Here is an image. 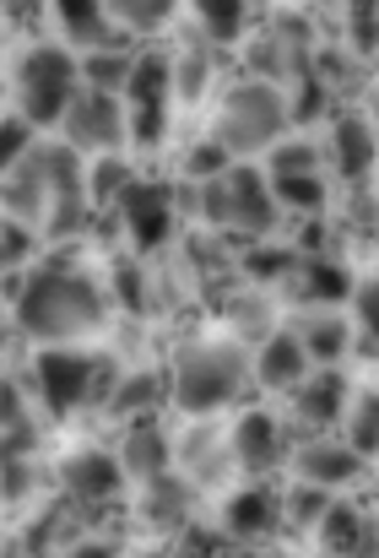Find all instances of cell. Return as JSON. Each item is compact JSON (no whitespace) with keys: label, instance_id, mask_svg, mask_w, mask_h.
<instances>
[{"label":"cell","instance_id":"cell-1","mask_svg":"<svg viewBox=\"0 0 379 558\" xmlns=\"http://www.w3.org/2000/svg\"><path fill=\"white\" fill-rule=\"evenodd\" d=\"M11 315L22 326V337L44 342V348H65L87 331L103 326L109 304L93 271H82L76 260H44L11 277Z\"/></svg>","mask_w":379,"mask_h":558},{"label":"cell","instance_id":"cell-2","mask_svg":"<svg viewBox=\"0 0 379 558\" xmlns=\"http://www.w3.org/2000/svg\"><path fill=\"white\" fill-rule=\"evenodd\" d=\"M180 211H190L211 233H233V239H249V244L271 239V228L282 217L266 180H260V169H249V163H228L222 174L185 185L180 190Z\"/></svg>","mask_w":379,"mask_h":558},{"label":"cell","instance_id":"cell-3","mask_svg":"<svg viewBox=\"0 0 379 558\" xmlns=\"http://www.w3.org/2000/svg\"><path fill=\"white\" fill-rule=\"evenodd\" d=\"M288 131V93L255 76H239L222 98H217V120H211V142L244 163V158H266Z\"/></svg>","mask_w":379,"mask_h":558},{"label":"cell","instance_id":"cell-4","mask_svg":"<svg viewBox=\"0 0 379 558\" xmlns=\"http://www.w3.org/2000/svg\"><path fill=\"white\" fill-rule=\"evenodd\" d=\"M249 385V353L233 342H190L169 374V401L190 417H211L233 407Z\"/></svg>","mask_w":379,"mask_h":558},{"label":"cell","instance_id":"cell-5","mask_svg":"<svg viewBox=\"0 0 379 558\" xmlns=\"http://www.w3.org/2000/svg\"><path fill=\"white\" fill-rule=\"evenodd\" d=\"M76 54L60 44H33L22 49L16 71H11V93H16V120L33 131H54L71 93H76Z\"/></svg>","mask_w":379,"mask_h":558},{"label":"cell","instance_id":"cell-6","mask_svg":"<svg viewBox=\"0 0 379 558\" xmlns=\"http://www.w3.org/2000/svg\"><path fill=\"white\" fill-rule=\"evenodd\" d=\"M54 131H60V142L76 158H120V147H125V104L114 93L76 87Z\"/></svg>","mask_w":379,"mask_h":558},{"label":"cell","instance_id":"cell-7","mask_svg":"<svg viewBox=\"0 0 379 558\" xmlns=\"http://www.w3.org/2000/svg\"><path fill=\"white\" fill-rule=\"evenodd\" d=\"M33 379H38V396H44L49 412H76L98 396L103 359L82 353V348H44L38 364H33Z\"/></svg>","mask_w":379,"mask_h":558},{"label":"cell","instance_id":"cell-8","mask_svg":"<svg viewBox=\"0 0 379 558\" xmlns=\"http://www.w3.org/2000/svg\"><path fill=\"white\" fill-rule=\"evenodd\" d=\"M288 466H293L298 488H315V494H331V499L369 472V461L353 445H342V434H309V439H298L288 450Z\"/></svg>","mask_w":379,"mask_h":558},{"label":"cell","instance_id":"cell-9","mask_svg":"<svg viewBox=\"0 0 379 558\" xmlns=\"http://www.w3.org/2000/svg\"><path fill=\"white\" fill-rule=\"evenodd\" d=\"M120 222L131 228V244L136 250H163L174 222H180V190L174 185H158V180H131L114 201Z\"/></svg>","mask_w":379,"mask_h":558},{"label":"cell","instance_id":"cell-10","mask_svg":"<svg viewBox=\"0 0 379 558\" xmlns=\"http://www.w3.org/2000/svg\"><path fill=\"white\" fill-rule=\"evenodd\" d=\"M288 450H293V439H288L282 417H271V412H260V407L239 412V423H233V434H228V461H233L244 477L260 483L266 472L288 466Z\"/></svg>","mask_w":379,"mask_h":558},{"label":"cell","instance_id":"cell-11","mask_svg":"<svg viewBox=\"0 0 379 558\" xmlns=\"http://www.w3.org/2000/svg\"><path fill=\"white\" fill-rule=\"evenodd\" d=\"M320 163H326L347 190L369 185V169H375V125H369L364 109H342V114H331V131H326V147H320Z\"/></svg>","mask_w":379,"mask_h":558},{"label":"cell","instance_id":"cell-12","mask_svg":"<svg viewBox=\"0 0 379 558\" xmlns=\"http://www.w3.org/2000/svg\"><path fill=\"white\" fill-rule=\"evenodd\" d=\"M49 16H54V33H60V49H71L76 60L82 54H98V49H120L125 33L114 27L109 5L103 0H49Z\"/></svg>","mask_w":379,"mask_h":558},{"label":"cell","instance_id":"cell-13","mask_svg":"<svg viewBox=\"0 0 379 558\" xmlns=\"http://www.w3.org/2000/svg\"><path fill=\"white\" fill-rule=\"evenodd\" d=\"M277 526H282V494L266 488V483H249L222 505V532H228L233 548H249V543L271 537Z\"/></svg>","mask_w":379,"mask_h":558},{"label":"cell","instance_id":"cell-14","mask_svg":"<svg viewBox=\"0 0 379 558\" xmlns=\"http://www.w3.org/2000/svg\"><path fill=\"white\" fill-rule=\"evenodd\" d=\"M120 483H125V472H120V461H114L109 450H76V456L60 466V488H65V499H71L76 510L109 505V499L120 494Z\"/></svg>","mask_w":379,"mask_h":558},{"label":"cell","instance_id":"cell-15","mask_svg":"<svg viewBox=\"0 0 379 558\" xmlns=\"http://www.w3.org/2000/svg\"><path fill=\"white\" fill-rule=\"evenodd\" d=\"M288 396H293V417H298V423H309V428H337L353 390H347V379L337 369H309Z\"/></svg>","mask_w":379,"mask_h":558},{"label":"cell","instance_id":"cell-16","mask_svg":"<svg viewBox=\"0 0 379 558\" xmlns=\"http://www.w3.org/2000/svg\"><path fill=\"white\" fill-rule=\"evenodd\" d=\"M309 369H315V364L304 359V348H298L293 331H271V337H260V348H255V359H249L255 385H260V390H282V396H288Z\"/></svg>","mask_w":379,"mask_h":558},{"label":"cell","instance_id":"cell-17","mask_svg":"<svg viewBox=\"0 0 379 558\" xmlns=\"http://www.w3.org/2000/svg\"><path fill=\"white\" fill-rule=\"evenodd\" d=\"M293 337H298V348H304V359L315 364V369H337L342 359H347V348H353V320L347 315H331V310H315V315H304L298 326H288Z\"/></svg>","mask_w":379,"mask_h":558},{"label":"cell","instance_id":"cell-18","mask_svg":"<svg viewBox=\"0 0 379 558\" xmlns=\"http://www.w3.org/2000/svg\"><path fill=\"white\" fill-rule=\"evenodd\" d=\"M120 472L125 477H142V483H152V477H163L169 472V461H174V445H169V434L152 423V417H136L131 423V434L120 439Z\"/></svg>","mask_w":379,"mask_h":558},{"label":"cell","instance_id":"cell-19","mask_svg":"<svg viewBox=\"0 0 379 558\" xmlns=\"http://www.w3.org/2000/svg\"><path fill=\"white\" fill-rule=\"evenodd\" d=\"M260 180L271 190L277 211H298V217H320L331 206V185H326V169H260Z\"/></svg>","mask_w":379,"mask_h":558},{"label":"cell","instance_id":"cell-20","mask_svg":"<svg viewBox=\"0 0 379 558\" xmlns=\"http://www.w3.org/2000/svg\"><path fill=\"white\" fill-rule=\"evenodd\" d=\"M315 537H320L326 558H369V521H364V510H353L347 499H331V505L320 510Z\"/></svg>","mask_w":379,"mask_h":558},{"label":"cell","instance_id":"cell-21","mask_svg":"<svg viewBox=\"0 0 379 558\" xmlns=\"http://www.w3.org/2000/svg\"><path fill=\"white\" fill-rule=\"evenodd\" d=\"M185 5L190 22H195V38H206V44H239L255 27L249 0H185Z\"/></svg>","mask_w":379,"mask_h":558},{"label":"cell","instance_id":"cell-22","mask_svg":"<svg viewBox=\"0 0 379 558\" xmlns=\"http://www.w3.org/2000/svg\"><path fill=\"white\" fill-rule=\"evenodd\" d=\"M190 510H195V488H190L185 477H152L147 483V521L158 526V532H180L190 521Z\"/></svg>","mask_w":379,"mask_h":558},{"label":"cell","instance_id":"cell-23","mask_svg":"<svg viewBox=\"0 0 379 558\" xmlns=\"http://www.w3.org/2000/svg\"><path fill=\"white\" fill-rule=\"evenodd\" d=\"M169 401V374L147 369V374H131V379H120L114 390H109V412L114 417H142V412H152V407H163Z\"/></svg>","mask_w":379,"mask_h":558},{"label":"cell","instance_id":"cell-24","mask_svg":"<svg viewBox=\"0 0 379 558\" xmlns=\"http://www.w3.org/2000/svg\"><path fill=\"white\" fill-rule=\"evenodd\" d=\"M103 5H109V16H114V27H120L125 38L163 33L169 16L180 11V0H103Z\"/></svg>","mask_w":379,"mask_h":558},{"label":"cell","instance_id":"cell-25","mask_svg":"<svg viewBox=\"0 0 379 558\" xmlns=\"http://www.w3.org/2000/svg\"><path fill=\"white\" fill-rule=\"evenodd\" d=\"M375 412H379V401H375V390H353L347 396V407H342V445H353L364 461L375 456Z\"/></svg>","mask_w":379,"mask_h":558},{"label":"cell","instance_id":"cell-26","mask_svg":"<svg viewBox=\"0 0 379 558\" xmlns=\"http://www.w3.org/2000/svg\"><path fill=\"white\" fill-rule=\"evenodd\" d=\"M33 228H22V222H11V217H0V277L11 271H27V260H33Z\"/></svg>","mask_w":379,"mask_h":558},{"label":"cell","instance_id":"cell-27","mask_svg":"<svg viewBox=\"0 0 379 558\" xmlns=\"http://www.w3.org/2000/svg\"><path fill=\"white\" fill-rule=\"evenodd\" d=\"M228 163H233V158H228V153H222L211 136H200V142H195V147L185 153V163H180V169H185V185H200V180L222 174Z\"/></svg>","mask_w":379,"mask_h":558},{"label":"cell","instance_id":"cell-28","mask_svg":"<svg viewBox=\"0 0 379 558\" xmlns=\"http://www.w3.org/2000/svg\"><path fill=\"white\" fill-rule=\"evenodd\" d=\"M33 142H38V136H33V125H22L16 114H5V120H0V180L22 163V153H27Z\"/></svg>","mask_w":379,"mask_h":558},{"label":"cell","instance_id":"cell-29","mask_svg":"<svg viewBox=\"0 0 379 558\" xmlns=\"http://www.w3.org/2000/svg\"><path fill=\"white\" fill-rule=\"evenodd\" d=\"M369 22H375V0H347V33H353V54H358V60L375 49Z\"/></svg>","mask_w":379,"mask_h":558},{"label":"cell","instance_id":"cell-30","mask_svg":"<svg viewBox=\"0 0 379 558\" xmlns=\"http://www.w3.org/2000/svg\"><path fill=\"white\" fill-rule=\"evenodd\" d=\"M71 558H114V548H109V543H98V548H76Z\"/></svg>","mask_w":379,"mask_h":558},{"label":"cell","instance_id":"cell-31","mask_svg":"<svg viewBox=\"0 0 379 558\" xmlns=\"http://www.w3.org/2000/svg\"><path fill=\"white\" fill-rule=\"evenodd\" d=\"M147 558H174V554H147Z\"/></svg>","mask_w":379,"mask_h":558},{"label":"cell","instance_id":"cell-32","mask_svg":"<svg viewBox=\"0 0 379 558\" xmlns=\"http://www.w3.org/2000/svg\"><path fill=\"white\" fill-rule=\"evenodd\" d=\"M0 320H5V304H0Z\"/></svg>","mask_w":379,"mask_h":558}]
</instances>
